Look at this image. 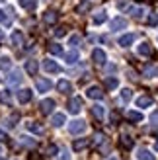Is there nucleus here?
I'll list each match as a JSON object with an SVG mask.
<instances>
[{
  "label": "nucleus",
  "mask_w": 158,
  "mask_h": 160,
  "mask_svg": "<svg viewBox=\"0 0 158 160\" xmlns=\"http://www.w3.org/2000/svg\"><path fill=\"white\" fill-rule=\"evenodd\" d=\"M101 141H104V135H101V133H98L96 137H94V145H100Z\"/></svg>",
  "instance_id": "44"
},
{
  "label": "nucleus",
  "mask_w": 158,
  "mask_h": 160,
  "mask_svg": "<svg viewBox=\"0 0 158 160\" xmlns=\"http://www.w3.org/2000/svg\"><path fill=\"white\" fill-rule=\"evenodd\" d=\"M37 68H39L37 61H26V70H27V74L35 76V74H37Z\"/></svg>",
  "instance_id": "18"
},
{
  "label": "nucleus",
  "mask_w": 158,
  "mask_h": 160,
  "mask_svg": "<svg viewBox=\"0 0 158 160\" xmlns=\"http://www.w3.org/2000/svg\"><path fill=\"white\" fill-rule=\"evenodd\" d=\"M49 53L51 55H62V47L59 43H51L49 45Z\"/></svg>",
  "instance_id": "32"
},
{
  "label": "nucleus",
  "mask_w": 158,
  "mask_h": 160,
  "mask_svg": "<svg viewBox=\"0 0 158 160\" xmlns=\"http://www.w3.org/2000/svg\"><path fill=\"white\" fill-rule=\"evenodd\" d=\"M88 145H90V141H88V139H76V141L72 142V148L76 150V152H80V150L88 148Z\"/></svg>",
  "instance_id": "13"
},
{
  "label": "nucleus",
  "mask_w": 158,
  "mask_h": 160,
  "mask_svg": "<svg viewBox=\"0 0 158 160\" xmlns=\"http://www.w3.org/2000/svg\"><path fill=\"white\" fill-rule=\"evenodd\" d=\"M35 86H37V92H47L51 88V82L47 78H37L35 80Z\"/></svg>",
  "instance_id": "9"
},
{
  "label": "nucleus",
  "mask_w": 158,
  "mask_h": 160,
  "mask_svg": "<svg viewBox=\"0 0 158 160\" xmlns=\"http://www.w3.org/2000/svg\"><path fill=\"white\" fill-rule=\"evenodd\" d=\"M137 158L139 160H156V156L151 152V150H146V148H139L137 150Z\"/></svg>",
  "instance_id": "12"
},
{
  "label": "nucleus",
  "mask_w": 158,
  "mask_h": 160,
  "mask_svg": "<svg viewBox=\"0 0 158 160\" xmlns=\"http://www.w3.org/2000/svg\"><path fill=\"white\" fill-rule=\"evenodd\" d=\"M92 59H94V62H96V65H106V61H107L106 53L101 51V49H94V51H92Z\"/></svg>",
  "instance_id": "4"
},
{
  "label": "nucleus",
  "mask_w": 158,
  "mask_h": 160,
  "mask_svg": "<svg viewBox=\"0 0 158 160\" xmlns=\"http://www.w3.org/2000/svg\"><path fill=\"white\" fill-rule=\"evenodd\" d=\"M57 152H59V148L55 147V145H51L49 148H47V156H55V154H57Z\"/></svg>",
  "instance_id": "39"
},
{
  "label": "nucleus",
  "mask_w": 158,
  "mask_h": 160,
  "mask_svg": "<svg viewBox=\"0 0 158 160\" xmlns=\"http://www.w3.org/2000/svg\"><path fill=\"white\" fill-rule=\"evenodd\" d=\"M43 22L45 23H49V26H51V23H55V22H57V12H45V16H43Z\"/></svg>",
  "instance_id": "28"
},
{
  "label": "nucleus",
  "mask_w": 158,
  "mask_h": 160,
  "mask_svg": "<svg viewBox=\"0 0 158 160\" xmlns=\"http://www.w3.org/2000/svg\"><path fill=\"white\" fill-rule=\"evenodd\" d=\"M18 119H20V117H18V113H12V115L4 121V127H8V129H14V127H16V121H18Z\"/></svg>",
  "instance_id": "27"
},
{
  "label": "nucleus",
  "mask_w": 158,
  "mask_h": 160,
  "mask_svg": "<svg viewBox=\"0 0 158 160\" xmlns=\"http://www.w3.org/2000/svg\"><path fill=\"white\" fill-rule=\"evenodd\" d=\"M4 139H8V137H6V133H4V131H0V141H4Z\"/></svg>",
  "instance_id": "46"
},
{
  "label": "nucleus",
  "mask_w": 158,
  "mask_h": 160,
  "mask_svg": "<svg viewBox=\"0 0 158 160\" xmlns=\"http://www.w3.org/2000/svg\"><path fill=\"white\" fill-rule=\"evenodd\" d=\"M53 108H55V102L53 100H43L41 103H39V109H41V113H51L53 111Z\"/></svg>",
  "instance_id": "8"
},
{
  "label": "nucleus",
  "mask_w": 158,
  "mask_h": 160,
  "mask_svg": "<svg viewBox=\"0 0 158 160\" xmlns=\"http://www.w3.org/2000/svg\"><path fill=\"white\" fill-rule=\"evenodd\" d=\"M12 43H14L16 47H18V45H23V33H22V31L16 29L14 33H12Z\"/></svg>",
  "instance_id": "20"
},
{
  "label": "nucleus",
  "mask_w": 158,
  "mask_h": 160,
  "mask_svg": "<svg viewBox=\"0 0 158 160\" xmlns=\"http://www.w3.org/2000/svg\"><path fill=\"white\" fill-rule=\"evenodd\" d=\"M20 142H22L23 147H35V141H31L29 137H22V139H20Z\"/></svg>",
  "instance_id": "36"
},
{
  "label": "nucleus",
  "mask_w": 158,
  "mask_h": 160,
  "mask_svg": "<svg viewBox=\"0 0 158 160\" xmlns=\"http://www.w3.org/2000/svg\"><path fill=\"white\" fill-rule=\"evenodd\" d=\"M0 2H4V0H0Z\"/></svg>",
  "instance_id": "53"
},
{
  "label": "nucleus",
  "mask_w": 158,
  "mask_h": 160,
  "mask_svg": "<svg viewBox=\"0 0 158 160\" xmlns=\"http://www.w3.org/2000/svg\"><path fill=\"white\" fill-rule=\"evenodd\" d=\"M4 20H6V16H4V12H2V10H0V22H4Z\"/></svg>",
  "instance_id": "48"
},
{
  "label": "nucleus",
  "mask_w": 158,
  "mask_h": 160,
  "mask_svg": "<svg viewBox=\"0 0 158 160\" xmlns=\"http://www.w3.org/2000/svg\"><path fill=\"white\" fill-rule=\"evenodd\" d=\"M31 98H33L31 90H20V92H18V100H20V103H27V102H31Z\"/></svg>",
  "instance_id": "14"
},
{
  "label": "nucleus",
  "mask_w": 158,
  "mask_h": 160,
  "mask_svg": "<svg viewBox=\"0 0 158 160\" xmlns=\"http://www.w3.org/2000/svg\"><path fill=\"white\" fill-rule=\"evenodd\" d=\"M111 160H117V158H111Z\"/></svg>",
  "instance_id": "52"
},
{
  "label": "nucleus",
  "mask_w": 158,
  "mask_h": 160,
  "mask_svg": "<svg viewBox=\"0 0 158 160\" xmlns=\"http://www.w3.org/2000/svg\"><path fill=\"white\" fill-rule=\"evenodd\" d=\"M65 57H67V62H68V65H74V62L78 61V51H76V49H72V51H68Z\"/></svg>",
  "instance_id": "29"
},
{
  "label": "nucleus",
  "mask_w": 158,
  "mask_h": 160,
  "mask_svg": "<svg viewBox=\"0 0 158 160\" xmlns=\"http://www.w3.org/2000/svg\"><path fill=\"white\" fill-rule=\"evenodd\" d=\"M0 154H2V147H0Z\"/></svg>",
  "instance_id": "51"
},
{
  "label": "nucleus",
  "mask_w": 158,
  "mask_h": 160,
  "mask_svg": "<svg viewBox=\"0 0 158 160\" xmlns=\"http://www.w3.org/2000/svg\"><path fill=\"white\" fill-rule=\"evenodd\" d=\"M117 8H119L121 12H131L133 4L129 2V0H117Z\"/></svg>",
  "instance_id": "22"
},
{
  "label": "nucleus",
  "mask_w": 158,
  "mask_h": 160,
  "mask_svg": "<svg viewBox=\"0 0 158 160\" xmlns=\"http://www.w3.org/2000/svg\"><path fill=\"white\" fill-rule=\"evenodd\" d=\"M10 67H12L10 59H8V57H0V68H2V70H10Z\"/></svg>",
  "instance_id": "33"
},
{
  "label": "nucleus",
  "mask_w": 158,
  "mask_h": 160,
  "mask_svg": "<svg viewBox=\"0 0 158 160\" xmlns=\"http://www.w3.org/2000/svg\"><path fill=\"white\" fill-rule=\"evenodd\" d=\"M61 160H70V156H67V150L62 152V156H61Z\"/></svg>",
  "instance_id": "45"
},
{
  "label": "nucleus",
  "mask_w": 158,
  "mask_h": 160,
  "mask_svg": "<svg viewBox=\"0 0 158 160\" xmlns=\"http://www.w3.org/2000/svg\"><path fill=\"white\" fill-rule=\"evenodd\" d=\"M72 47H78V43H80V35H72L70 37V41H68Z\"/></svg>",
  "instance_id": "40"
},
{
  "label": "nucleus",
  "mask_w": 158,
  "mask_h": 160,
  "mask_svg": "<svg viewBox=\"0 0 158 160\" xmlns=\"http://www.w3.org/2000/svg\"><path fill=\"white\" fill-rule=\"evenodd\" d=\"M18 2H20V6L23 10H29V12L37 8V0H18Z\"/></svg>",
  "instance_id": "17"
},
{
  "label": "nucleus",
  "mask_w": 158,
  "mask_h": 160,
  "mask_svg": "<svg viewBox=\"0 0 158 160\" xmlns=\"http://www.w3.org/2000/svg\"><path fill=\"white\" fill-rule=\"evenodd\" d=\"M65 121H67V119H65V115H62V113H55V115H53V119H51V123H53L55 127L65 125Z\"/></svg>",
  "instance_id": "25"
},
{
  "label": "nucleus",
  "mask_w": 158,
  "mask_h": 160,
  "mask_svg": "<svg viewBox=\"0 0 158 160\" xmlns=\"http://www.w3.org/2000/svg\"><path fill=\"white\" fill-rule=\"evenodd\" d=\"M137 51H139V55H143V57H151L152 55V47H151V43H141L139 47H137Z\"/></svg>",
  "instance_id": "10"
},
{
  "label": "nucleus",
  "mask_w": 158,
  "mask_h": 160,
  "mask_svg": "<svg viewBox=\"0 0 158 160\" xmlns=\"http://www.w3.org/2000/svg\"><path fill=\"white\" fill-rule=\"evenodd\" d=\"M117 86H119V80H117V78H113V76L106 78V88H107V90H115Z\"/></svg>",
  "instance_id": "23"
},
{
  "label": "nucleus",
  "mask_w": 158,
  "mask_h": 160,
  "mask_svg": "<svg viewBox=\"0 0 158 160\" xmlns=\"http://www.w3.org/2000/svg\"><path fill=\"white\" fill-rule=\"evenodd\" d=\"M125 28H127V20L121 18V16L115 18V20H111V29L113 31H119V29H125Z\"/></svg>",
  "instance_id": "6"
},
{
  "label": "nucleus",
  "mask_w": 158,
  "mask_h": 160,
  "mask_svg": "<svg viewBox=\"0 0 158 160\" xmlns=\"http://www.w3.org/2000/svg\"><path fill=\"white\" fill-rule=\"evenodd\" d=\"M133 98V90H131V88H125V90H121V100L123 102H129Z\"/></svg>",
  "instance_id": "34"
},
{
  "label": "nucleus",
  "mask_w": 158,
  "mask_h": 160,
  "mask_svg": "<svg viewBox=\"0 0 158 160\" xmlns=\"http://www.w3.org/2000/svg\"><path fill=\"white\" fill-rule=\"evenodd\" d=\"M82 109V98H72L68 102V111L70 113H80Z\"/></svg>",
  "instance_id": "3"
},
{
  "label": "nucleus",
  "mask_w": 158,
  "mask_h": 160,
  "mask_svg": "<svg viewBox=\"0 0 158 160\" xmlns=\"http://www.w3.org/2000/svg\"><path fill=\"white\" fill-rule=\"evenodd\" d=\"M154 148H156V150H158V141H156V147H154Z\"/></svg>",
  "instance_id": "50"
},
{
  "label": "nucleus",
  "mask_w": 158,
  "mask_h": 160,
  "mask_svg": "<svg viewBox=\"0 0 158 160\" xmlns=\"http://www.w3.org/2000/svg\"><path fill=\"white\" fill-rule=\"evenodd\" d=\"M86 96L92 98V100H101V98H104V92H101L100 86H90L88 90H86Z\"/></svg>",
  "instance_id": "2"
},
{
  "label": "nucleus",
  "mask_w": 158,
  "mask_h": 160,
  "mask_svg": "<svg viewBox=\"0 0 158 160\" xmlns=\"http://www.w3.org/2000/svg\"><path fill=\"white\" fill-rule=\"evenodd\" d=\"M86 10H90V2H82L80 6L76 8V12H78V14H82V12H86Z\"/></svg>",
  "instance_id": "37"
},
{
  "label": "nucleus",
  "mask_w": 158,
  "mask_h": 160,
  "mask_svg": "<svg viewBox=\"0 0 158 160\" xmlns=\"http://www.w3.org/2000/svg\"><path fill=\"white\" fill-rule=\"evenodd\" d=\"M20 80H22V72H20V70H14V72L8 76V82H10V84H18Z\"/></svg>",
  "instance_id": "31"
},
{
  "label": "nucleus",
  "mask_w": 158,
  "mask_h": 160,
  "mask_svg": "<svg viewBox=\"0 0 158 160\" xmlns=\"http://www.w3.org/2000/svg\"><path fill=\"white\" fill-rule=\"evenodd\" d=\"M57 90L62 92V94H68V92H72V84H70L68 80H59V82H57Z\"/></svg>",
  "instance_id": "11"
},
{
  "label": "nucleus",
  "mask_w": 158,
  "mask_h": 160,
  "mask_svg": "<svg viewBox=\"0 0 158 160\" xmlns=\"http://www.w3.org/2000/svg\"><path fill=\"white\" fill-rule=\"evenodd\" d=\"M121 145H123L125 148H131V147H133V139L127 137V135H123V137H121Z\"/></svg>",
  "instance_id": "35"
},
{
  "label": "nucleus",
  "mask_w": 158,
  "mask_h": 160,
  "mask_svg": "<svg viewBox=\"0 0 158 160\" xmlns=\"http://www.w3.org/2000/svg\"><path fill=\"white\" fill-rule=\"evenodd\" d=\"M68 131L72 135H80L86 131V121H82V119H76V121H72L68 125Z\"/></svg>",
  "instance_id": "1"
},
{
  "label": "nucleus",
  "mask_w": 158,
  "mask_h": 160,
  "mask_svg": "<svg viewBox=\"0 0 158 160\" xmlns=\"http://www.w3.org/2000/svg\"><path fill=\"white\" fill-rule=\"evenodd\" d=\"M29 160H41V156H35V154H31V156H29Z\"/></svg>",
  "instance_id": "47"
},
{
  "label": "nucleus",
  "mask_w": 158,
  "mask_h": 160,
  "mask_svg": "<svg viewBox=\"0 0 158 160\" xmlns=\"http://www.w3.org/2000/svg\"><path fill=\"white\" fill-rule=\"evenodd\" d=\"M135 33H125V35H121L119 37V41H117V43H119L121 47H129V45H133V41H135Z\"/></svg>",
  "instance_id": "7"
},
{
  "label": "nucleus",
  "mask_w": 158,
  "mask_h": 160,
  "mask_svg": "<svg viewBox=\"0 0 158 160\" xmlns=\"http://www.w3.org/2000/svg\"><path fill=\"white\" fill-rule=\"evenodd\" d=\"M26 127H27V129H29L31 133H37V135H41V133H43V127L39 125V123H33V121H27V123H26Z\"/></svg>",
  "instance_id": "21"
},
{
  "label": "nucleus",
  "mask_w": 158,
  "mask_h": 160,
  "mask_svg": "<svg viewBox=\"0 0 158 160\" xmlns=\"http://www.w3.org/2000/svg\"><path fill=\"white\" fill-rule=\"evenodd\" d=\"M151 123H152V125H158V109L151 115Z\"/></svg>",
  "instance_id": "43"
},
{
  "label": "nucleus",
  "mask_w": 158,
  "mask_h": 160,
  "mask_svg": "<svg viewBox=\"0 0 158 160\" xmlns=\"http://www.w3.org/2000/svg\"><path fill=\"white\" fill-rule=\"evenodd\" d=\"M2 39H4V33H2V31H0V41H2Z\"/></svg>",
  "instance_id": "49"
},
{
  "label": "nucleus",
  "mask_w": 158,
  "mask_h": 160,
  "mask_svg": "<svg viewBox=\"0 0 158 160\" xmlns=\"http://www.w3.org/2000/svg\"><path fill=\"white\" fill-rule=\"evenodd\" d=\"M145 12H146V10H145V8H143V6H137V8H135V6H133L129 14L133 16V18H137V20H141V18H143V16H145Z\"/></svg>",
  "instance_id": "19"
},
{
  "label": "nucleus",
  "mask_w": 158,
  "mask_h": 160,
  "mask_svg": "<svg viewBox=\"0 0 158 160\" xmlns=\"http://www.w3.org/2000/svg\"><path fill=\"white\" fill-rule=\"evenodd\" d=\"M152 103H154V100L151 98V96H141V98L137 100V106L139 108H151Z\"/></svg>",
  "instance_id": "16"
},
{
  "label": "nucleus",
  "mask_w": 158,
  "mask_h": 160,
  "mask_svg": "<svg viewBox=\"0 0 158 160\" xmlns=\"http://www.w3.org/2000/svg\"><path fill=\"white\" fill-rule=\"evenodd\" d=\"M65 33H67V29L62 28V26H61V28H57V29H55V35H57V37H62V35H65Z\"/></svg>",
  "instance_id": "42"
},
{
  "label": "nucleus",
  "mask_w": 158,
  "mask_h": 160,
  "mask_svg": "<svg viewBox=\"0 0 158 160\" xmlns=\"http://www.w3.org/2000/svg\"><path fill=\"white\" fill-rule=\"evenodd\" d=\"M145 76H146V78H156V76H158V68L152 67V65L145 67Z\"/></svg>",
  "instance_id": "26"
},
{
  "label": "nucleus",
  "mask_w": 158,
  "mask_h": 160,
  "mask_svg": "<svg viewBox=\"0 0 158 160\" xmlns=\"http://www.w3.org/2000/svg\"><path fill=\"white\" fill-rule=\"evenodd\" d=\"M107 20V12L106 10H100V12H96L94 14V18H92V22L96 23V26H100V23H104Z\"/></svg>",
  "instance_id": "15"
},
{
  "label": "nucleus",
  "mask_w": 158,
  "mask_h": 160,
  "mask_svg": "<svg viewBox=\"0 0 158 160\" xmlns=\"http://www.w3.org/2000/svg\"><path fill=\"white\" fill-rule=\"evenodd\" d=\"M127 117H129V121H135V123L143 121V113H141V111H129Z\"/></svg>",
  "instance_id": "30"
},
{
  "label": "nucleus",
  "mask_w": 158,
  "mask_h": 160,
  "mask_svg": "<svg viewBox=\"0 0 158 160\" xmlns=\"http://www.w3.org/2000/svg\"><path fill=\"white\" fill-rule=\"evenodd\" d=\"M148 26H158V14H151V16H148Z\"/></svg>",
  "instance_id": "38"
},
{
  "label": "nucleus",
  "mask_w": 158,
  "mask_h": 160,
  "mask_svg": "<svg viewBox=\"0 0 158 160\" xmlns=\"http://www.w3.org/2000/svg\"><path fill=\"white\" fill-rule=\"evenodd\" d=\"M43 68L47 70V72H55V74H57V72H61V67H59L55 61H51V59H47V61L43 62Z\"/></svg>",
  "instance_id": "5"
},
{
  "label": "nucleus",
  "mask_w": 158,
  "mask_h": 160,
  "mask_svg": "<svg viewBox=\"0 0 158 160\" xmlns=\"http://www.w3.org/2000/svg\"><path fill=\"white\" fill-rule=\"evenodd\" d=\"M0 100H2L4 103H8V102H10V92H8V90H4L2 94H0Z\"/></svg>",
  "instance_id": "41"
},
{
  "label": "nucleus",
  "mask_w": 158,
  "mask_h": 160,
  "mask_svg": "<svg viewBox=\"0 0 158 160\" xmlns=\"http://www.w3.org/2000/svg\"><path fill=\"white\" fill-rule=\"evenodd\" d=\"M92 113H94V117L104 119V117H106V109H104V106H94V108H92Z\"/></svg>",
  "instance_id": "24"
}]
</instances>
